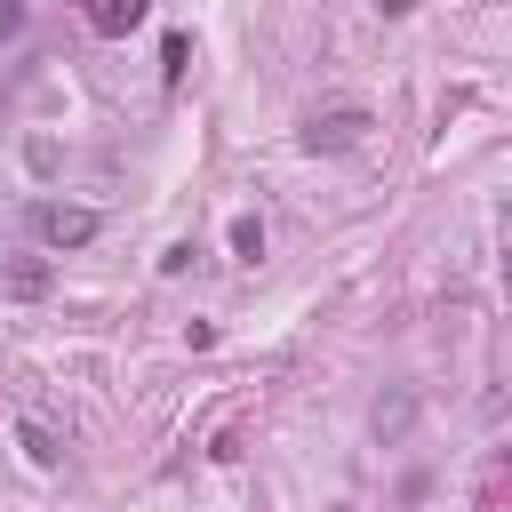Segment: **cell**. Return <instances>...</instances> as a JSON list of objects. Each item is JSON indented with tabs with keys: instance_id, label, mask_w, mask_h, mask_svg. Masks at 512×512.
I'll return each mask as SVG.
<instances>
[{
	"instance_id": "1",
	"label": "cell",
	"mask_w": 512,
	"mask_h": 512,
	"mask_svg": "<svg viewBox=\"0 0 512 512\" xmlns=\"http://www.w3.org/2000/svg\"><path fill=\"white\" fill-rule=\"evenodd\" d=\"M24 224H32V240H40V248H56V256H64V248H88V240L104 232V216H96V208H80V200H32V208H24Z\"/></svg>"
},
{
	"instance_id": "2",
	"label": "cell",
	"mask_w": 512,
	"mask_h": 512,
	"mask_svg": "<svg viewBox=\"0 0 512 512\" xmlns=\"http://www.w3.org/2000/svg\"><path fill=\"white\" fill-rule=\"evenodd\" d=\"M368 104H328V112H312L304 120V152H352V144H368Z\"/></svg>"
},
{
	"instance_id": "3",
	"label": "cell",
	"mask_w": 512,
	"mask_h": 512,
	"mask_svg": "<svg viewBox=\"0 0 512 512\" xmlns=\"http://www.w3.org/2000/svg\"><path fill=\"white\" fill-rule=\"evenodd\" d=\"M8 432H16V448H24V464H32V472H56V464H64V432H56L40 408H16V424H8Z\"/></svg>"
},
{
	"instance_id": "4",
	"label": "cell",
	"mask_w": 512,
	"mask_h": 512,
	"mask_svg": "<svg viewBox=\"0 0 512 512\" xmlns=\"http://www.w3.org/2000/svg\"><path fill=\"white\" fill-rule=\"evenodd\" d=\"M152 16V0H88V24L104 32V40H120V32H136Z\"/></svg>"
},
{
	"instance_id": "5",
	"label": "cell",
	"mask_w": 512,
	"mask_h": 512,
	"mask_svg": "<svg viewBox=\"0 0 512 512\" xmlns=\"http://www.w3.org/2000/svg\"><path fill=\"white\" fill-rule=\"evenodd\" d=\"M48 280H56V272H48L40 256H24V264L0 272V296H8V304H32V296H48Z\"/></svg>"
},
{
	"instance_id": "6",
	"label": "cell",
	"mask_w": 512,
	"mask_h": 512,
	"mask_svg": "<svg viewBox=\"0 0 512 512\" xmlns=\"http://www.w3.org/2000/svg\"><path fill=\"white\" fill-rule=\"evenodd\" d=\"M232 256H240V264L264 256V224H256V216H232Z\"/></svg>"
},
{
	"instance_id": "7",
	"label": "cell",
	"mask_w": 512,
	"mask_h": 512,
	"mask_svg": "<svg viewBox=\"0 0 512 512\" xmlns=\"http://www.w3.org/2000/svg\"><path fill=\"white\" fill-rule=\"evenodd\" d=\"M24 24V0H0V32H16Z\"/></svg>"
},
{
	"instance_id": "8",
	"label": "cell",
	"mask_w": 512,
	"mask_h": 512,
	"mask_svg": "<svg viewBox=\"0 0 512 512\" xmlns=\"http://www.w3.org/2000/svg\"><path fill=\"white\" fill-rule=\"evenodd\" d=\"M504 280H512V256H504Z\"/></svg>"
}]
</instances>
